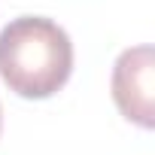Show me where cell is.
I'll return each instance as SVG.
<instances>
[{
    "mask_svg": "<svg viewBox=\"0 0 155 155\" xmlns=\"http://www.w3.org/2000/svg\"><path fill=\"white\" fill-rule=\"evenodd\" d=\"M152 46L125 49L113 67V101L119 113L140 125L152 128Z\"/></svg>",
    "mask_w": 155,
    "mask_h": 155,
    "instance_id": "obj_2",
    "label": "cell"
},
{
    "mask_svg": "<svg viewBox=\"0 0 155 155\" xmlns=\"http://www.w3.org/2000/svg\"><path fill=\"white\" fill-rule=\"evenodd\" d=\"M70 73L73 43L52 18L21 15L0 31V79L18 97H52L67 85Z\"/></svg>",
    "mask_w": 155,
    "mask_h": 155,
    "instance_id": "obj_1",
    "label": "cell"
},
{
    "mask_svg": "<svg viewBox=\"0 0 155 155\" xmlns=\"http://www.w3.org/2000/svg\"><path fill=\"white\" fill-rule=\"evenodd\" d=\"M0 122H3V119H0Z\"/></svg>",
    "mask_w": 155,
    "mask_h": 155,
    "instance_id": "obj_3",
    "label": "cell"
}]
</instances>
